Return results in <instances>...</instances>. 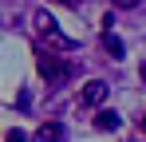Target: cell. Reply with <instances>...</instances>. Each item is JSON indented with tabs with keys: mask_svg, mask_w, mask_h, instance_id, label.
Returning a JSON list of instances; mask_svg holds the SVG:
<instances>
[{
	"mask_svg": "<svg viewBox=\"0 0 146 142\" xmlns=\"http://www.w3.org/2000/svg\"><path fill=\"white\" fill-rule=\"evenodd\" d=\"M36 32H40V40H48V51H71L75 47V40L55 28V20L48 12H36Z\"/></svg>",
	"mask_w": 146,
	"mask_h": 142,
	"instance_id": "cell-1",
	"label": "cell"
},
{
	"mask_svg": "<svg viewBox=\"0 0 146 142\" xmlns=\"http://www.w3.org/2000/svg\"><path fill=\"white\" fill-rule=\"evenodd\" d=\"M36 67H40V75H44L48 83H63V79H71V63H63L59 51H40V55H36Z\"/></svg>",
	"mask_w": 146,
	"mask_h": 142,
	"instance_id": "cell-2",
	"label": "cell"
},
{
	"mask_svg": "<svg viewBox=\"0 0 146 142\" xmlns=\"http://www.w3.org/2000/svg\"><path fill=\"white\" fill-rule=\"evenodd\" d=\"M83 103H91V107H99L103 99H107V83L103 79H91V83H83V95H79Z\"/></svg>",
	"mask_w": 146,
	"mask_h": 142,
	"instance_id": "cell-3",
	"label": "cell"
},
{
	"mask_svg": "<svg viewBox=\"0 0 146 142\" xmlns=\"http://www.w3.org/2000/svg\"><path fill=\"white\" fill-rule=\"evenodd\" d=\"M36 142H63V126L59 122H44L36 130Z\"/></svg>",
	"mask_w": 146,
	"mask_h": 142,
	"instance_id": "cell-4",
	"label": "cell"
},
{
	"mask_svg": "<svg viewBox=\"0 0 146 142\" xmlns=\"http://www.w3.org/2000/svg\"><path fill=\"white\" fill-rule=\"evenodd\" d=\"M95 126H99V130H119L122 118L115 115V111H99V115H95Z\"/></svg>",
	"mask_w": 146,
	"mask_h": 142,
	"instance_id": "cell-5",
	"label": "cell"
},
{
	"mask_svg": "<svg viewBox=\"0 0 146 142\" xmlns=\"http://www.w3.org/2000/svg\"><path fill=\"white\" fill-rule=\"evenodd\" d=\"M103 44H107V51H111V59H122V40H119V36H111V32H107V36H103Z\"/></svg>",
	"mask_w": 146,
	"mask_h": 142,
	"instance_id": "cell-6",
	"label": "cell"
},
{
	"mask_svg": "<svg viewBox=\"0 0 146 142\" xmlns=\"http://www.w3.org/2000/svg\"><path fill=\"white\" fill-rule=\"evenodd\" d=\"M4 142H28V134H24V130H8V134H4Z\"/></svg>",
	"mask_w": 146,
	"mask_h": 142,
	"instance_id": "cell-7",
	"label": "cell"
},
{
	"mask_svg": "<svg viewBox=\"0 0 146 142\" xmlns=\"http://www.w3.org/2000/svg\"><path fill=\"white\" fill-rule=\"evenodd\" d=\"M59 4H71V8H79V4H83V0H59Z\"/></svg>",
	"mask_w": 146,
	"mask_h": 142,
	"instance_id": "cell-8",
	"label": "cell"
},
{
	"mask_svg": "<svg viewBox=\"0 0 146 142\" xmlns=\"http://www.w3.org/2000/svg\"><path fill=\"white\" fill-rule=\"evenodd\" d=\"M138 75H142V87H146V59H142V71H138Z\"/></svg>",
	"mask_w": 146,
	"mask_h": 142,
	"instance_id": "cell-9",
	"label": "cell"
},
{
	"mask_svg": "<svg viewBox=\"0 0 146 142\" xmlns=\"http://www.w3.org/2000/svg\"><path fill=\"white\" fill-rule=\"evenodd\" d=\"M142 134H146V115H142Z\"/></svg>",
	"mask_w": 146,
	"mask_h": 142,
	"instance_id": "cell-10",
	"label": "cell"
}]
</instances>
